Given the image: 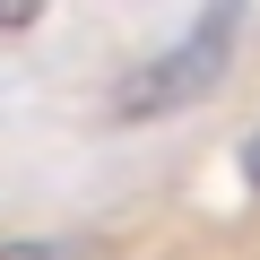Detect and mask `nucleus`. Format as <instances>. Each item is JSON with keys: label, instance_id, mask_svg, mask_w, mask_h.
<instances>
[{"label": "nucleus", "instance_id": "nucleus-1", "mask_svg": "<svg viewBox=\"0 0 260 260\" xmlns=\"http://www.w3.org/2000/svg\"><path fill=\"white\" fill-rule=\"evenodd\" d=\"M225 52H234V9H200V26H191L174 52L139 61V70H130V78L113 87V121H165V113L200 104V95L217 87Z\"/></svg>", "mask_w": 260, "mask_h": 260}, {"label": "nucleus", "instance_id": "nucleus-2", "mask_svg": "<svg viewBox=\"0 0 260 260\" xmlns=\"http://www.w3.org/2000/svg\"><path fill=\"white\" fill-rule=\"evenodd\" d=\"M0 260H61L52 243H0Z\"/></svg>", "mask_w": 260, "mask_h": 260}, {"label": "nucleus", "instance_id": "nucleus-3", "mask_svg": "<svg viewBox=\"0 0 260 260\" xmlns=\"http://www.w3.org/2000/svg\"><path fill=\"white\" fill-rule=\"evenodd\" d=\"M243 182L260 191V130H251V148H243Z\"/></svg>", "mask_w": 260, "mask_h": 260}]
</instances>
